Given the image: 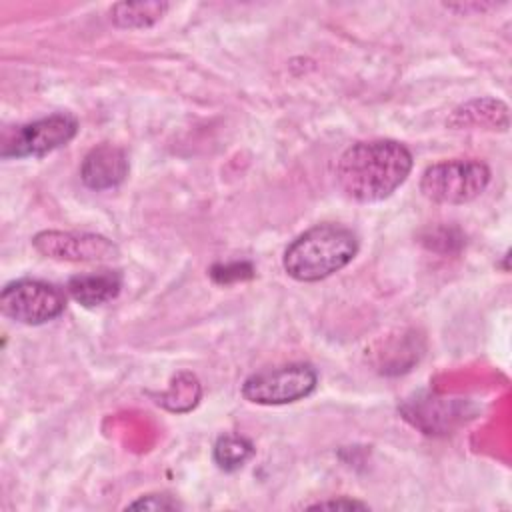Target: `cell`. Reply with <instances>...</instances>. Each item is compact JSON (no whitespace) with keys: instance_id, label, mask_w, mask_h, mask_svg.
Returning a JSON list of instances; mask_svg holds the SVG:
<instances>
[{"instance_id":"cell-1","label":"cell","mask_w":512,"mask_h":512,"mask_svg":"<svg viewBox=\"0 0 512 512\" xmlns=\"http://www.w3.org/2000/svg\"><path fill=\"white\" fill-rule=\"evenodd\" d=\"M412 170L410 150L396 140H364L348 146L336 164L340 190L356 202H380L392 196Z\"/></svg>"},{"instance_id":"cell-2","label":"cell","mask_w":512,"mask_h":512,"mask_svg":"<svg viewBox=\"0 0 512 512\" xmlns=\"http://www.w3.org/2000/svg\"><path fill=\"white\" fill-rule=\"evenodd\" d=\"M356 252V234L346 226L326 222L294 238L284 250L282 266L298 282H318L350 264Z\"/></svg>"},{"instance_id":"cell-3","label":"cell","mask_w":512,"mask_h":512,"mask_svg":"<svg viewBox=\"0 0 512 512\" xmlns=\"http://www.w3.org/2000/svg\"><path fill=\"white\" fill-rule=\"evenodd\" d=\"M490 182V168L480 160H442L430 164L420 178V192L436 204H466L476 200Z\"/></svg>"},{"instance_id":"cell-4","label":"cell","mask_w":512,"mask_h":512,"mask_svg":"<svg viewBox=\"0 0 512 512\" xmlns=\"http://www.w3.org/2000/svg\"><path fill=\"white\" fill-rule=\"evenodd\" d=\"M316 382V370L310 364L296 362L250 374L242 384V396L254 404L280 406L306 398Z\"/></svg>"},{"instance_id":"cell-5","label":"cell","mask_w":512,"mask_h":512,"mask_svg":"<svg viewBox=\"0 0 512 512\" xmlns=\"http://www.w3.org/2000/svg\"><path fill=\"white\" fill-rule=\"evenodd\" d=\"M2 314L14 322L38 326L58 318L66 308V296L54 284L42 280H16L0 294Z\"/></svg>"},{"instance_id":"cell-6","label":"cell","mask_w":512,"mask_h":512,"mask_svg":"<svg viewBox=\"0 0 512 512\" xmlns=\"http://www.w3.org/2000/svg\"><path fill=\"white\" fill-rule=\"evenodd\" d=\"M78 132V120L72 114L56 112L46 118L16 126L4 134V158H38L64 144Z\"/></svg>"},{"instance_id":"cell-7","label":"cell","mask_w":512,"mask_h":512,"mask_svg":"<svg viewBox=\"0 0 512 512\" xmlns=\"http://www.w3.org/2000/svg\"><path fill=\"white\" fill-rule=\"evenodd\" d=\"M32 246L46 258L64 262H106L118 258V246L92 232L44 230L32 238Z\"/></svg>"},{"instance_id":"cell-8","label":"cell","mask_w":512,"mask_h":512,"mask_svg":"<svg viewBox=\"0 0 512 512\" xmlns=\"http://www.w3.org/2000/svg\"><path fill=\"white\" fill-rule=\"evenodd\" d=\"M128 176V156L116 144H98L82 160L80 178L92 190H108Z\"/></svg>"},{"instance_id":"cell-9","label":"cell","mask_w":512,"mask_h":512,"mask_svg":"<svg viewBox=\"0 0 512 512\" xmlns=\"http://www.w3.org/2000/svg\"><path fill=\"white\" fill-rule=\"evenodd\" d=\"M120 288H122V276L116 270L76 274L66 284L68 294L86 308L102 306L114 300L120 294Z\"/></svg>"},{"instance_id":"cell-10","label":"cell","mask_w":512,"mask_h":512,"mask_svg":"<svg viewBox=\"0 0 512 512\" xmlns=\"http://www.w3.org/2000/svg\"><path fill=\"white\" fill-rule=\"evenodd\" d=\"M510 124L508 106L494 98H476L458 106L448 118L452 128H484V130H506Z\"/></svg>"},{"instance_id":"cell-11","label":"cell","mask_w":512,"mask_h":512,"mask_svg":"<svg viewBox=\"0 0 512 512\" xmlns=\"http://www.w3.org/2000/svg\"><path fill=\"white\" fill-rule=\"evenodd\" d=\"M166 10V2H120L112 6V20L120 28H146L156 24Z\"/></svg>"},{"instance_id":"cell-12","label":"cell","mask_w":512,"mask_h":512,"mask_svg":"<svg viewBox=\"0 0 512 512\" xmlns=\"http://www.w3.org/2000/svg\"><path fill=\"white\" fill-rule=\"evenodd\" d=\"M252 454V442L238 434H224L214 444V460L226 472L242 468L252 458Z\"/></svg>"},{"instance_id":"cell-13","label":"cell","mask_w":512,"mask_h":512,"mask_svg":"<svg viewBox=\"0 0 512 512\" xmlns=\"http://www.w3.org/2000/svg\"><path fill=\"white\" fill-rule=\"evenodd\" d=\"M200 398V384L192 374H178L170 388L160 396L158 404L172 412H186L196 406Z\"/></svg>"},{"instance_id":"cell-14","label":"cell","mask_w":512,"mask_h":512,"mask_svg":"<svg viewBox=\"0 0 512 512\" xmlns=\"http://www.w3.org/2000/svg\"><path fill=\"white\" fill-rule=\"evenodd\" d=\"M180 504L176 500H172L170 496L166 494H150L146 498H140L136 502H132L128 508H152V510H172V508H178Z\"/></svg>"},{"instance_id":"cell-15","label":"cell","mask_w":512,"mask_h":512,"mask_svg":"<svg viewBox=\"0 0 512 512\" xmlns=\"http://www.w3.org/2000/svg\"><path fill=\"white\" fill-rule=\"evenodd\" d=\"M310 508H366V504L356 502V500H336V502H318L312 504Z\"/></svg>"}]
</instances>
